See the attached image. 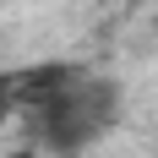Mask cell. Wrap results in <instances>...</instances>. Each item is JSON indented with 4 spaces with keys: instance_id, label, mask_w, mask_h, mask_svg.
<instances>
[{
    "instance_id": "6da1fadb",
    "label": "cell",
    "mask_w": 158,
    "mask_h": 158,
    "mask_svg": "<svg viewBox=\"0 0 158 158\" xmlns=\"http://www.w3.org/2000/svg\"><path fill=\"white\" fill-rule=\"evenodd\" d=\"M114 120H120V82L98 77V71H77L27 126H33V142L44 147V153L77 158L104 131H114Z\"/></svg>"
},
{
    "instance_id": "7a4b0ae2",
    "label": "cell",
    "mask_w": 158,
    "mask_h": 158,
    "mask_svg": "<svg viewBox=\"0 0 158 158\" xmlns=\"http://www.w3.org/2000/svg\"><path fill=\"white\" fill-rule=\"evenodd\" d=\"M6 158H38V147H16V153H6Z\"/></svg>"
}]
</instances>
